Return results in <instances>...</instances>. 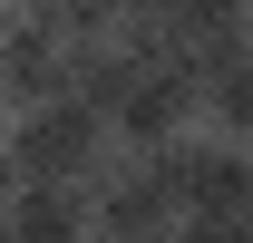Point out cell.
<instances>
[{"label": "cell", "mask_w": 253, "mask_h": 243, "mask_svg": "<svg viewBox=\"0 0 253 243\" xmlns=\"http://www.w3.org/2000/svg\"><path fill=\"white\" fill-rule=\"evenodd\" d=\"M0 243H97L88 234V195H68V185H20V195L0 204Z\"/></svg>", "instance_id": "cell-3"}, {"label": "cell", "mask_w": 253, "mask_h": 243, "mask_svg": "<svg viewBox=\"0 0 253 243\" xmlns=\"http://www.w3.org/2000/svg\"><path fill=\"white\" fill-rule=\"evenodd\" d=\"M195 126H205L195 68H146V78L107 107V146H117V156H166L175 136H195Z\"/></svg>", "instance_id": "cell-2"}, {"label": "cell", "mask_w": 253, "mask_h": 243, "mask_svg": "<svg viewBox=\"0 0 253 243\" xmlns=\"http://www.w3.org/2000/svg\"><path fill=\"white\" fill-rule=\"evenodd\" d=\"M10 195H20V175H10V156H0V204H10Z\"/></svg>", "instance_id": "cell-4"}, {"label": "cell", "mask_w": 253, "mask_h": 243, "mask_svg": "<svg viewBox=\"0 0 253 243\" xmlns=\"http://www.w3.org/2000/svg\"><path fill=\"white\" fill-rule=\"evenodd\" d=\"M0 156H10V175L20 185H68V195H88L107 175V126L78 107V97H49V107H20V117H0Z\"/></svg>", "instance_id": "cell-1"}]
</instances>
